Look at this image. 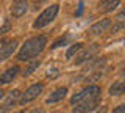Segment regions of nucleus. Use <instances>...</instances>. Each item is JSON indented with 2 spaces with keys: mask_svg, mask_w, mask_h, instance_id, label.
Masks as SVG:
<instances>
[{
  "mask_svg": "<svg viewBox=\"0 0 125 113\" xmlns=\"http://www.w3.org/2000/svg\"><path fill=\"white\" fill-rule=\"evenodd\" d=\"M58 11H60V5H58V3H53V5H50L49 8H45V10L38 16V19L34 21L33 27H34V28H42V27L49 25L50 22H52L53 19L56 17Z\"/></svg>",
  "mask_w": 125,
  "mask_h": 113,
  "instance_id": "7ed1b4c3",
  "label": "nucleus"
},
{
  "mask_svg": "<svg viewBox=\"0 0 125 113\" xmlns=\"http://www.w3.org/2000/svg\"><path fill=\"white\" fill-rule=\"evenodd\" d=\"M124 42H125V39H124Z\"/></svg>",
  "mask_w": 125,
  "mask_h": 113,
  "instance_id": "bb28decb",
  "label": "nucleus"
},
{
  "mask_svg": "<svg viewBox=\"0 0 125 113\" xmlns=\"http://www.w3.org/2000/svg\"><path fill=\"white\" fill-rule=\"evenodd\" d=\"M80 49H81V42H77V44L70 46V47H69V50L66 52V58H67V60H69V58H72V57L75 55V53H77Z\"/></svg>",
  "mask_w": 125,
  "mask_h": 113,
  "instance_id": "2eb2a0df",
  "label": "nucleus"
},
{
  "mask_svg": "<svg viewBox=\"0 0 125 113\" xmlns=\"http://www.w3.org/2000/svg\"><path fill=\"white\" fill-rule=\"evenodd\" d=\"M66 41H67V36H62V38H60V39H56L52 44V47L53 49H56V47H60V46H64L66 44Z\"/></svg>",
  "mask_w": 125,
  "mask_h": 113,
  "instance_id": "f3484780",
  "label": "nucleus"
},
{
  "mask_svg": "<svg viewBox=\"0 0 125 113\" xmlns=\"http://www.w3.org/2000/svg\"><path fill=\"white\" fill-rule=\"evenodd\" d=\"M116 19H117V21H125V8H122L119 13H117Z\"/></svg>",
  "mask_w": 125,
  "mask_h": 113,
  "instance_id": "6ab92c4d",
  "label": "nucleus"
},
{
  "mask_svg": "<svg viewBox=\"0 0 125 113\" xmlns=\"http://www.w3.org/2000/svg\"><path fill=\"white\" fill-rule=\"evenodd\" d=\"M55 113H61V112H55Z\"/></svg>",
  "mask_w": 125,
  "mask_h": 113,
  "instance_id": "393cba45",
  "label": "nucleus"
},
{
  "mask_svg": "<svg viewBox=\"0 0 125 113\" xmlns=\"http://www.w3.org/2000/svg\"><path fill=\"white\" fill-rule=\"evenodd\" d=\"M17 113H22V112H17Z\"/></svg>",
  "mask_w": 125,
  "mask_h": 113,
  "instance_id": "a878e982",
  "label": "nucleus"
},
{
  "mask_svg": "<svg viewBox=\"0 0 125 113\" xmlns=\"http://www.w3.org/2000/svg\"><path fill=\"white\" fill-rule=\"evenodd\" d=\"M27 10H28V3L27 2H22V0H19V2H13L11 3V14H13L14 17H22L23 14L27 13Z\"/></svg>",
  "mask_w": 125,
  "mask_h": 113,
  "instance_id": "6e6552de",
  "label": "nucleus"
},
{
  "mask_svg": "<svg viewBox=\"0 0 125 113\" xmlns=\"http://www.w3.org/2000/svg\"><path fill=\"white\" fill-rule=\"evenodd\" d=\"M3 94H5V93H3V89H0V100H2V97H3Z\"/></svg>",
  "mask_w": 125,
  "mask_h": 113,
  "instance_id": "5701e85b",
  "label": "nucleus"
},
{
  "mask_svg": "<svg viewBox=\"0 0 125 113\" xmlns=\"http://www.w3.org/2000/svg\"><path fill=\"white\" fill-rule=\"evenodd\" d=\"M30 113H42V110H41V108H38V110H31Z\"/></svg>",
  "mask_w": 125,
  "mask_h": 113,
  "instance_id": "4be33fe9",
  "label": "nucleus"
},
{
  "mask_svg": "<svg viewBox=\"0 0 125 113\" xmlns=\"http://www.w3.org/2000/svg\"><path fill=\"white\" fill-rule=\"evenodd\" d=\"M16 49H17V41L16 39L3 41L2 46H0V61H5L6 58H10L14 53Z\"/></svg>",
  "mask_w": 125,
  "mask_h": 113,
  "instance_id": "39448f33",
  "label": "nucleus"
},
{
  "mask_svg": "<svg viewBox=\"0 0 125 113\" xmlns=\"http://www.w3.org/2000/svg\"><path fill=\"white\" fill-rule=\"evenodd\" d=\"M66 94H67V88H66V87L58 88V89H55L52 94L47 97V100H45V102H47V104H55V102H60V100H62V99L66 97Z\"/></svg>",
  "mask_w": 125,
  "mask_h": 113,
  "instance_id": "9b49d317",
  "label": "nucleus"
},
{
  "mask_svg": "<svg viewBox=\"0 0 125 113\" xmlns=\"http://www.w3.org/2000/svg\"><path fill=\"white\" fill-rule=\"evenodd\" d=\"M21 96H22V93L19 91V89H13V91H11L10 94H8L6 100L3 102L2 108H0V112H6V110H10V108L13 107L14 104H17V102H19V99H21Z\"/></svg>",
  "mask_w": 125,
  "mask_h": 113,
  "instance_id": "0eeeda50",
  "label": "nucleus"
},
{
  "mask_svg": "<svg viewBox=\"0 0 125 113\" xmlns=\"http://www.w3.org/2000/svg\"><path fill=\"white\" fill-rule=\"evenodd\" d=\"M116 6H119V0H108V2H100L99 3V10L100 11H111Z\"/></svg>",
  "mask_w": 125,
  "mask_h": 113,
  "instance_id": "ddd939ff",
  "label": "nucleus"
},
{
  "mask_svg": "<svg viewBox=\"0 0 125 113\" xmlns=\"http://www.w3.org/2000/svg\"><path fill=\"white\" fill-rule=\"evenodd\" d=\"M11 28V24H10V19H5V24H3L2 27H0V35H3V33H6L8 30Z\"/></svg>",
  "mask_w": 125,
  "mask_h": 113,
  "instance_id": "a211bd4d",
  "label": "nucleus"
},
{
  "mask_svg": "<svg viewBox=\"0 0 125 113\" xmlns=\"http://www.w3.org/2000/svg\"><path fill=\"white\" fill-rule=\"evenodd\" d=\"M45 44H47V36H44V35H39V36L30 38V39L21 47V50H19L17 60L27 61V60H31V58L38 57L39 53L44 50Z\"/></svg>",
  "mask_w": 125,
  "mask_h": 113,
  "instance_id": "f257e3e1",
  "label": "nucleus"
},
{
  "mask_svg": "<svg viewBox=\"0 0 125 113\" xmlns=\"http://www.w3.org/2000/svg\"><path fill=\"white\" fill-rule=\"evenodd\" d=\"M125 93V80H117L109 87V94L111 96H120Z\"/></svg>",
  "mask_w": 125,
  "mask_h": 113,
  "instance_id": "f8f14e48",
  "label": "nucleus"
},
{
  "mask_svg": "<svg viewBox=\"0 0 125 113\" xmlns=\"http://www.w3.org/2000/svg\"><path fill=\"white\" fill-rule=\"evenodd\" d=\"M100 97V88L97 85H89V87L83 88L81 91H78L77 94H73L70 97V104H81V102H86V100H92V99H97Z\"/></svg>",
  "mask_w": 125,
  "mask_h": 113,
  "instance_id": "f03ea898",
  "label": "nucleus"
},
{
  "mask_svg": "<svg viewBox=\"0 0 125 113\" xmlns=\"http://www.w3.org/2000/svg\"><path fill=\"white\" fill-rule=\"evenodd\" d=\"M100 104V97H97V99H92V100H86V102H81L75 105V108H73V113H88V112H92L97 108V105Z\"/></svg>",
  "mask_w": 125,
  "mask_h": 113,
  "instance_id": "423d86ee",
  "label": "nucleus"
},
{
  "mask_svg": "<svg viewBox=\"0 0 125 113\" xmlns=\"http://www.w3.org/2000/svg\"><path fill=\"white\" fill-rule=\"evenodd\" d=\"M120 74H122V75H125V68L122 69V72H120Z\"/></svg>",
  "mask_w": 125,
  "mask_h": 113,
  "instance_id": "b1692460",
  "label": "nucleus"
},
{
  "mask_svg": "<svg viewBox=\"0 0 125 113\" xmlns=\"http://www.w3.org/2000/svg\"><path fill=\"white\" fill-rule=\"evenodd\" d=\"M17 74H19V68H17V66H11V68H8L6 71L0 75V83L6 85V83H10V82H13V79L17 75Z\"/></svg>",
  "mask_w": 125,
  "mask_h": 113,
  "instance_id": "1a4fd4ad",
  "label": "nucleus"
},
{
  "mask_svg": "<svg viewBox=\"0 0 125 113\" xmlns=\"http://www.w3.org/2000/svg\"><path fill=\"white\" fill-rule=\"evenodd\" d=\"M42 91H44V85H42V83H34V85H31V87H30L28 89H25V93L21 96L19 102H21L22 105H23V104H28V102H31V100L36 99V97L41 94Z\"/></svg>",
  "mask_w": 125,
  "mask_h": 113,
  "instance_id": "20e7f679",
  "label": "nucleus"
},
{
  "mask_svg": "<svg viewBox=\"0 0 125 113\" xmlns=\"http://www.w3.org/2000/svg\"><path fill=\"white\" fill-rule=\"evenodd\" d=\"M81 13H83V2H80V3H78V10H77L75 16H80Z\"/></svg>",
  "mask_w": 125,
  "mask_h": 113,
  "instance_id": "412c9836",
  "label": "nucleus"
},
{
  "mask_svg": "<svg viewBox=\"0 0 125 113\" xmlns=\"http://www.w3.org/2000/svg\"><path fill=\"white\" fill-rule=\"evenodd\" d=\"M113 113H125V104L119 105V107H116L114 110H113Z\"/></svg>",
  "mask_w": 125,
  "mask_h": 113,
  "instance_id": "aec40b11",
  "label": "nucleus"
},
{
  "mask_svg": "<svg viewBox=\"0 0 125 113\" xmlns=\"http://www.w3.org/2000/svg\"><path fill=\"white\" fill-rule=\"evenodd\" d=\"M94 50H95V47H92L91 50H88V52L81 53V55H80V58H77V60H75V63H77V64H80V63H83V61L89 60V58L92 57V52H94Z\"/></svg>",
  "mask_w": 125,
  "mask_h": 113,
  "instance_id": "dca6fc26",
  "label": "nucleus"
},
{
  "mask_svg": "<svg viewBox=\"0 0 125 113\" xmlns=\"http://www.w3.org/2000/svg\"><path fill=\"white\" fill-rule=\"evenodd\" d=\"M39 64H41V63H39V60H38V61H31V63L22 71V75H23V77H28L30 74H33V72L39 68Z\"/></svg>",
  "mask_w": 125,
  "mask_h": 113,
  "instance_id": "4468645a",
  "label": "nucleus"
},
{
  "mask_svg": "<svg viewBox=\"0 0 125 113\" xmlns=\"http://www.w3.org/2000/svg\"><path fill=\"white\" fill-rule=\"evenodd\" d=\"M109 25H111V21H109V19H102V21L95 22V24L89 28V32H91L92 35H100V33L106 32Z\"/></svg>",
  "mask_w": 125,
  "mask_h": 113,
  "instance_id": "9d476101",
  "label": "nucleus"
}]
</instances>
